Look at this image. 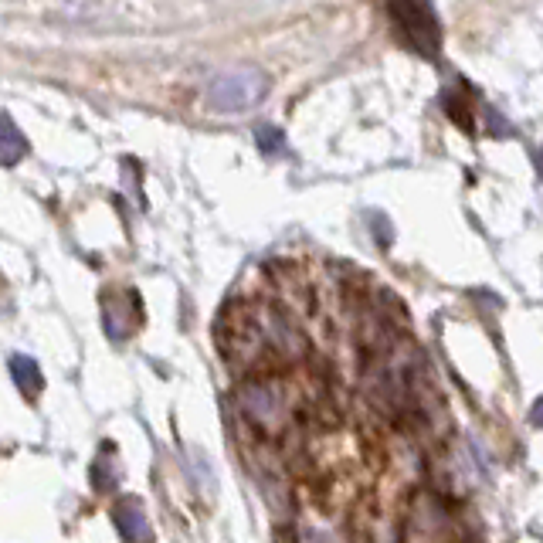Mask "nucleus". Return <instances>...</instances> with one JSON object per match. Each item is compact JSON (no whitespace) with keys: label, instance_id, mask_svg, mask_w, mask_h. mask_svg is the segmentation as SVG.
<instances>
[{"label":"nucleus","instance_id":"nucleus-1","mask_svg":"<svg viewBox=\"0 0 543 543\" xmlns=\"http://www.w3.org/2000/svg\"><path fill=\"white\" fill-rule=\"evenodd\" d=\"M265 92H269V79L258 68H231V72H221L211 82L208 99L221 112H245L258 106L265 99Z\"/></svg>","mask_w":543,"mask_h":543},{"label":"nucleus","instance_id":"nucleus-2","mask_svg":"<svg viewBox=\"0 0 543 543\" xmlns=\"http://www.w3.org/2000/svg\"><path fill=\"white\" fill-rule=\"evenodd\" d=\"M241 398V411H245V418L252 421L262 435H279L282 428H286V418H289V401L286 394H282L279 384L272 381H252L245 384L238 391Z\"/></svg>","mask_w":543,"mask_h":543},{"label":"nucleus","instance_id":"nucleus-3","mask_svg":"<svg viewBox=\"0 0 543 543\" xmlns=\"http://www.w3.org/2000/svg\"><path fill=\"white\" fill-rule=\"evenodd\" d=\"M391 17L401 24V31L408 34V41L415 45L425 58H435L442 48V28L438 17L428 4H391Z\"/></svg>","mask_w":543,"mask_h":543},{"label":"nucleus","instance_id":"nucleus-4","mask_svg":"<svg viewBox=\"0 0 543 543\" xmlns=\"http://www.w3.org/2000/svg\"><path fill=\"white\" fill-rule=\"evenodd\" d=\"M112 516H116V527L129 543H150L153 540L146 510L136 503V499H123V503H116V513H112Z\"/></svg>","mask_w":543,"mask_h":543},{"label":"nucleus","instance_id":"nucleus-5","mask_svg":"<svg viewBox=\"0 0 543 543\" xmlns=\"http://www.w3.org/2000/svg\"><path fill=\"white\" fill-rule=\"evenodd\" d=\"M28 153V140L14 126L11 116H0V167H14L17 160Z\"/></svg>","mask_w":543,"mask_h":543},{"label":"nucleus","instance_id":"nucleus-6","mask_svg":"<svg viewBox=\"0 0 543 543\" xmlns=\"http://www.w3.org/2000/svg\"><path fill=\"white\" fill-rule=\"evenodd\" d=\"M136 326V303L123 309V299L119 296H106V330L112 340H126Z\"/></svg>","mask_w":543,"mask_h":543},{"label":"nucleus","instance_id":"nucleus-7","mask_svg":"<svg viewBox=\"0 0 543 543\" xmlns=\"http://www.w3.org/2000/svg\"><path fill=\"white\" fill-rule=\"evenodd\" d=\"M11 374L17 387H21L28 398H34V394H41V387H45V377H41V367L34 364L31 357H11Z\"/></svg>","mask_w":543,"mask_h":543},{"label":"nucleus","instance_id":"nucleus-8","mask_svg":"<svg viewBox=\"0 0 543 543\" xmlns=\"http://www.w3.org/2000/svg\"><path fill=\"white\" fill-rule=\"evenodd\" d=\"M258 146H262V153H282L286 150V136H282L279 126H258Z\"/></svg>","mask_w":543,"mask_h":543}]
</instances>
